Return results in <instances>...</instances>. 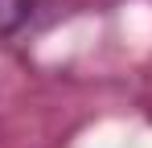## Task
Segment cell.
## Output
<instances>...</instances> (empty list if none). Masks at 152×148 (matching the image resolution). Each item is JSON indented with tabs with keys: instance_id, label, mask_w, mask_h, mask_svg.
I'll use <instances>...</instances> for the list:
<instances>
[{
	"instance_id": "obj_1",
	"label": "cell",
	"mask_w": 152,
	"mask_h": 148,
	"mask_svg": "<svg viewBox=\"0 0 152 148\" xmlns=\"http://www.w3.org/2000/svg\"><path fill=\"white\" fill-rule=\"evenodd\" d=\"M50 0H0V37L17 33L21 25H29Z\"/></svg>"
}]
</instances>
